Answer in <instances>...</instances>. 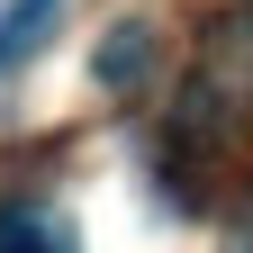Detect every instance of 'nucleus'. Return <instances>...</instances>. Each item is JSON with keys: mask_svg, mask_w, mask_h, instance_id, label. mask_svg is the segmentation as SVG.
Segmentation results:
<instances>
[{"mask_svg": "<svg viewBox=\"0 0 253 253\" xmlns=\"http://www.w3.org/2000/svg\"><path fill=\"white\" fill-rule=\"evenodd\" d=\"M54 9H63V0H9V9H0V73L37 54V37L54 27Z\"/></svg>", "mask_w": 253, "mask_h": 253, "instance_id": "1", "label": "nucleus"}, {"mask_svg": "<svg viewBox=\"0 0 253 253\" xmlns=\"http://www.w3.org/2000/svg\"><path fill=\"white\" fill-rule=\"evenodd\" d=\"M0 253H73V226L45 208H9L0 217Z\"/></svg>", "mask_w": 253, "mask_h": 253, "instance_id": "2", "label": "nucleus"}]
</instances>
